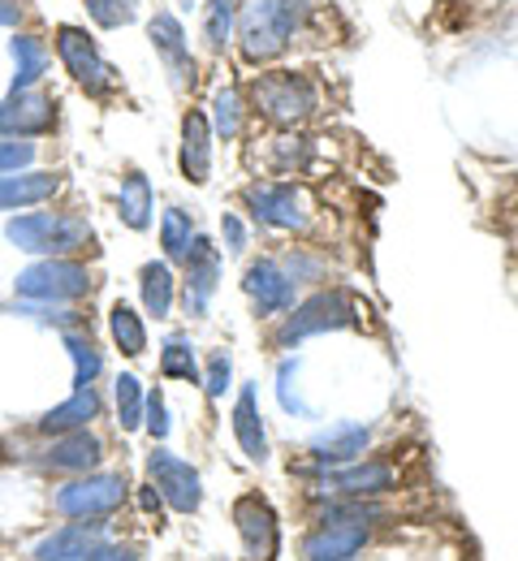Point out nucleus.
<instances>
[{
    "label": "nucleus",
    "mask_w": 518,
    "mask_h": 561,
    "mask_svg": "<svg viewBox=\"0 0 518 561\" xmlns=\"http://www.w3.org/2000/svg\"><path fill=\"white\" fill-rule=\"evenodd\" d=\"M298 26V0H246L238 4V39L251 66L277 61Z\"/></svg>",
    "instance_id": "nucleus-1"
},
{
    "label": "nucleus",
    "mask_w": 518,
    "mask_h": 561,
    "mask_svg": "<svg viewBox=\"0 0 518 561\" xmlns=\"http://www.w3.org/2000/svg\"><path fill=\"white\" fill-rule=\"evenodd\" d=\"M9 242H18L22 251L31 255H70V251H82L95 242L91 225L78 220V216H66V211H31V216H18L9 225Z\"/></svg>",
    "instance_id": "nucleus-2"
},
{
    "label": "nucleus",
    "mask_w": 518,
    "mask_h": 561,
    "mask_svg": "<svg viewBox=\"0 0 518 561\" xmlns=\"http://www.w3.org/2000/svg\"><path fill=\"white\" fill-rule=\"evenodd\" d=\"M251 100H255V113L264 122H277V126H295V122L315 113V87L295 70L260 73L251 82Z\"/></svg>",
    "instance_id": "nucleus-3"
},
{
    "label": "nucleus",
    "mask_w": 518,
    "mask_h": 561,
    "mask_svg": "<svg viewBox=\"0 0 518 561\" xmlns=\"http://www.w3.org/2000/svg\"><path fill=\"white\" fill-rule=\"evenodd\" d=\"M346 324H355V298L346 289H324V294L307 298L295 316L286 320L281 342L290 346V342H302L311 333H329V329H346Z\"/></svg>",
    "instance_id": "nucleus-4"
},
{
    "label": "nucleus",
    "mask_w": 518,
    "mask_h": 561,
    "mask_svg": "<svg viewBox=\"0 0 518 561\" xmlns=\"http://www.w3.org/2000/svg\"><path fill=\"white\" fill-rule=\"evenodd\" d=\"M57 57L66 61V70L74 73L78 87H87L91 95H104L113 87V70L100 57L95 39L82 26H57Z\"/></svg>",
    "instance_id": "nucleus-5"
},
{
    "label": "nucleus",
    "mask_w": 518,
    "mask_h": 561,
    "mask_svg": "<svg viewBox=\"0 0 518 561\" xmlns=\"http://www.w3.org/2000/svg\"><path fill=\"white\" fill-rule=\"evenodd\" d=\"M91 289V273L82 264L70 260H44L35 268H26L18 277V294L22 298H44V302H57V298H82Z\"/></svg>",
    "instance_id": "nucleus-6"
},
{
    "label": "nucleus",
    "mask_w": 518,
    "mask_h": 561,
    "mask_svg": "<svg viewBox=\"0 0 518 561\" xmlns=\"http://www.w3.org/2000/svg\"><path fill=\"white\" fill-rule=\"evenodd\" d=\"M53 126V100L44 91H9L0 100V139H26V135H44Z\"/></svg>",
    "instance_id": "nucleus-7"
},
{
    "label": "nucleus",
    "mask_w": 518,
    "mask_h": 561,
    "mask_svg": "<svg viewBox=\"0 0 518 561\" xmlns=\"http://www.w3.org/2000/svg\"><path fill=\"white\" fill-rule=\"evenodd\" d=\"M148 39H151V48H156V57L164 61V70L173 73V82H177V87L195 82V57H191L186 31H182V22H177L169 9H160V13L151 18Z\"/></svg>",
    "instance_id": "nucleus-8"
},
{
    "label": "nucleus",
    "mask_w": 518,
    "mask_h": 561,
    "mask_svg": "<svg viewBox=\"0 0 518 561\" xmlns=\"http://www.w3.org/2000/svg\"><path fill=\"white\" fill-rule=\"evenodd\" d=\"M246 208L255 220L273 225V229H302L307 216H302V204H298L295 186L286 182H260V186H246Z\"/></svg>",
    "instance_id": "nucleus-9"
},
{
    "label": "nucleus",
    "mask_w": 518,
    "mask_h": 561,
    "mask_svg": "<svg viewBox=\"0 0 518 561\" xmlns=\"http://www.w3.org/2000/svg\"><path fill=\"white\" fill-rule=\"evenodd\" d=\"M151 480H156V489L160 496L173 505V510H182V514H191V510H199V476H195V467L191 462H182V458H173V454H151Z\"/></svg>",
    "instance_id": "nucleus-10"
},
{
    "label": "nucleus",
    "mask_w": 518,
    "mask_h": 561,
    "mask_svg": "<svg viewBox=\"0 0 518 561\" xmlns=\"http://www.w3.org/2000/svg\"><path fill=\"white\" fill-rule=\"evenodd\" d=\"M246 294L255 298L260 316H277V311H290L295 307V277L281 273L277 260H260L246 268Z\"/></svg>",
    "instance_id": "nucleus-11"
},
{
    "label": "nucleus",
    "mask_w": 518,
    "mask_h": 561,
    "mask_svg": "<svg viewBox=\"0 0 518 561\" xmlns=\"http://www.w3.org/2000/svg\"><path fill=\"white\" fill-rule=\"evenodd\" d=\"M233 518H238L246 558L268 561L273 553H277V523H273V510H268L260 496H242V501L233 505Z\"/></svg>",
    "instance_id": "nucleus-12"
},
{
    "label": "nucleus",
    "mask_w": 518,
    "mask_h": 561,
    "mask_svg": "<svg viewBox=\"0 0 518 561\" xmlns=\"http://www.w3.org/2000/svg\"><path fill=\"white\" fill-rule=\"evenodd\" d=\"M217 277H221V251L208 238H195L186 251V302H191V311L208 307V298L217 294Z\"/></svg>",
    "instance_id": "nucleus-13"
},
{
    "label": "nucleus",
    "mask_w": 518,
    "mask_h": 561,
    "mask_svg": "<svg viewBox=\"0 0 518 561\" xmlns=\"http://www.w3.org/2000/svg\"><path fill=\"white\" fill-rule=\"evenodd\" d=\"M122 496H126V480L122 476H100V480H87V484H70L57 496V505L66 514H74V518H87V514H108Z\"/></svg>",
    "instance_id": "nucleus-14"
},
{
    "label": "nucleus",
    "mask_w": 518,
    "mask_h": 561,
    "mask_svg": "<svg viewBox=\"0 0 518 561\" xmlns=\"http://www.w3.org/2000/svg\"><path fill=\"white\" fill-rule=\"evenodd\" d=\"M182 173L204 186L212 173V126L204 113H186L182 117Z\"/></svg>",
    "instance_id": "nucleus-15"
},
{
    "label": "nucleus",
    "mask_w": 518,
    "mask_h": 561,
    "mask_svg": "<svg viewBox=\"0 0 518 561\" xmlns=\"http://www.w3.org/2000/svg\"><path fill=\"white\" fill-rule=\"evenodd\" d=\"M233 436L242 445V454L251 462H264L268 458V440H264V423H260V398H255V385H242L238 393V407H233Z\"/></svg>",
    "instance_id": "nucleus-16"
},
{
    "label": "nucleus",
    "mask_w": 518,
    "mask_h": 561,
    "mask_svg": "<svg viewBox=\"0 0 518 561\" xmlns=\"http://www.w3.org/2000/svg\"><path fill=\"white\" fill-rule=\"evenodd\" d=\"M364 549V523H350V527H337L329 523L320 536L307 540V558L311 561H346Z\"/></svg>",
    "instance_id": "nucleus-17"
},
{
    "label": "nucleus",
    "mask_w": 518,
    "mask_h": 561,
    "mask_svg": "<svg viewBox=\"0 0 518 561\" xmlns=\"http://www.w3.org/2000/svg\"><path fill=\"white\" fill-rule=\"evenodd\" d=\"M364 445H368V427H359V423H337V427L320 432L311 449H315L320 462H350V458L364 454Z\"/></svg>",
    "instance_id": "nucleus-18"
},
{
    "label": "nucleus",
    "mask_w": 518,
    "mask_h": 561,
    "mask_svg": "<svg viewBox=\"0 0 518 561\" xmlns=\"http://www.w3.org/2000/svg\"><path fill=\"white\" fill-rule=\"evenodd\" d=\"M57 178L53 173H26V178H0V208H31L57 195Z\"/></svg>",
    "instance_id": "nucleus-19"
},
{
    "label": "nucleus",
    "mask_w": 518,
    "mask_h": 561,
    "mask_svg": "<svg viewBox=\"0 0 518 561\" xmlns=\"http://www.w3.org/2000/svg\"><path fill=\"white\" fill-rule=\"evenodd\" d=\"M9 53H13V91H31L35 82H39V73L48 70V48L35 39V35H13V44H9Z\"/></svg>",
    "instance_id": "nucleus-20"
},
{
    "label": "nucleus",
    "mask_w": 518,
    "mask_h": 561,
    "mask_svg": "<svg viewBox=\"0 0 518 561\" xmlns=\"http://www.w3.org/2000/svg\"><path fill=\"white\" fill-rule=\"evenodd\" d=\"M95 411H100V398H95V393H91V385H87V389H78L70 402H61L57 411H48V415L39 420V427H44V432L66 436V432H78L87 420H95Z\"/></svg>",
    "instance_id": "nucleus-21"
},
{
    "label": "nucleus",
    "mask_w": 518,
    "mask_h": 561,
    "mask_svg": "<svg viewBox=\"0 0 518 561\" xmlns=\"http://www.w3.org/2000/svg\"><path fill=\"white\" fill-rule=\"evenodd\" d=\"M48 462L53 467H61V471H82V467H95L100 462V436H91L87 427H78V432H66V440L48 454Z\"/></svg>",
    "instance_id": "nucleus-22"
},
{
    "label": "nucleus",
    "mask_w": 518,
    "mask_h": 561,
    "mask_svg": "<svg viewBox=\"0 0 518 561\" xmlns=\"http://www.w3.org/2000/svg\"><path fill=\"white\" fill-rule=\"evenodd\" d=\"M108 329H113V342L122 346V354L139 358V354L148 351V329H143V320L135 316V307L117 302V307L108 311Z\"/></svg>",
    "instance_id": "nucleus-23"
},
{
    "label": "nucleus",
    "mask_w": 518,
    "mask_h": 561,
    "mask_svg": "<svg viewBox=\"0 0 518 561\" xmlns=\"http://www.w3.org/2000/svg\"><path fill=\"white\" fill-rule=\"evenodd\" d=\"M238 4L242 0H208L204 4V39H208L212 53H225V44L238 26Z\"/></svg>",
    "instance_id": "nucleus-24"
},
{
    "label": "nucleus",
    "mask_w": 518,
    "mask_h": 561,
    "mask_svg": "<svg viewBox=\"0 0 518 561\" xmlns=\"http://www.w3.org/2000/svg\"><path fill=\"white\" fill-rule=\"evenodd\" d=\"M143 307H148L156 320H164L169 316V307H173V273H169V264L160 260V264H143Z\"/></svg>",
    "instance_id": "nucleus-25"
},
{
    "label": "nucleus",
    "mask_w": 518,
    "mask_h": 561,
    "mask_svg": "<svg viewBox=\"0 0 518 561\" xmlns=\"http://www.w3.org/2000/svg\"><path fill=\"white\" fill-rule=\"evenodd\" d=\"M122 220L130 225V229H148L151 220V186L143 173H130L126 182H122Z\"/></svg>",
    "instance_id": "nucleus-26"
},
{
    "label": "nucleus",
    "mask_w": 518,
    "mask_h": 561,
    "mask_svg": "<svg viewBox=\"0 0 518 561\" xmlns=\"http://www.w3.org/2000/svg\"><path fill=\"white\" fill-rule=\"evenodd\" d=\"M242 130V91L238 87H221L212 95V135L233 139Z\"/></svg>",
    "instance_id": "nucleus-27"
},
{
    "label": "nucleus",
    "mask_w": 518,
    "mask_h": 561,
    "mask_svg": "<svg viewBox=\"0 0 518 561\" xmlns=\"http://www.w3.org/2000/svg\"><path fill=\"white\" fill-rule=\"evenodd\" d=\"M160 242H164V255H169V260H177V255L191 251L195 229H191V216H186L182 208L164 211V220H160Z\"/></svg>",
    "instance_id": "nucleus-28"
},
{
    "label": "nucleus",
    "mask_w": 518,
    "mask_h": 561,
    "mask_svg": "<svg viewBox=\"0 0 518 561\" xmlns=\"http://www.w3.org/2000/svg\"><path fill=\"white\" fill-rule=\"evenodd\" d=\"M389 480H393V471H389L384 462H368V467H355V471L333 476V489H342V492H380V489H389Z\"/></svg>",
    "instance_id": "nucleus-29"
},
{
    "label": "nucleus",
    "mask_w": 518,
    "mask_h": 561,
    "mask_svg": "<svg viewBox=\"0 0 518 561\" xmlns=\"http://www.w3.org/2000/svg\"><path fill=\"white\" fill-rule=\"evenodd\" d=\"M82 4H87V13L95 18V26H104V31L126 26V22L135 18V9H139V0H82Z\"/></svg>",
    "instance_id": "nucleus-30"
},
{
    "label": "nucleus",
    "mask_w": 518,
    "mask_h": 561,
    "mask_svg": "<svg viewBox=\"0 0 518 561\" xmlns=\"http://www.w3.org/2000/svg\"><path fill=\"white\" fill-rule=\"evenodd\" d=\"M160 371L173 376V380H195V376H199V363H195V354H191L186 342L173 337V342L160 351Z\"/></svg>",
    "instance_id": "nucleus-31"
},
{
    "label": "nucleus",
    "mask_w": 518,
    "mask_h": 561,
    "mask_svg": "<svg viewBox=\"0 0 518 561\" xmlns=\"http://www.w3.org/2000/svg\"><path fill=\"white\" fill-rule=\"evenodd\" d=\"M117 411H122V427H139V420H143V393H139L135 376L117 380Z\"/></svg>",
    "instance_id": "nucleus-32"
},
{
    "label": "nucleus",
    "mask_w": 518,
    "mask_h": 561,
    "mask_svg": "<svg viewBox=\"0 0 518 561\" xmlns=\"http://www.w3.org/2000/svg\"><path fill=\"white\" fill-rule=\"evenodd\" d=\"M87 549H91L87 531H66V536H57V540H48V545L39 549V561H74V558H82Z\"/></svg>",
    "instance_id": "nucleus-33"
},
{
    "label": "nucleus",
    "mask_w": 518,
    "mask_h": 561,
    "mask_svg": "<svg viewBox=\"0 0 518 561\" xmlns=\"http://www.w3.org/2000/svg\"><path fill=\"white\" fill-rule=\"evenodd\" d=\"M66 346H70V354H74V363H78V376H74V385L78 389H87L91 380H95V371H100V354H95V346L87 342V337H66Z\"/></svg>",
    "instance_id": "nucleus-34"
},
{
    "label": "nucleus",
    "mask_w": 518,
    "mask_h": 561,
    "mask_svg": "<svg viewBox=\"0 0 518 561\" xmlns=\"http://www.w3.org/2000/svg\"><path fill=\"white\" fill-rule=\"evenodd\" d=\"M273 160H277V169H307V160H311V142L298 139V135H281L277 147H273Z\"/></svg>",
    "instance_id": "nucleus-35"
},
{
    "label": "nucleus",
    "mask_w": 518,
    "mask_h": 561,
    "mask_svg": "<svg viewBox=\"0 0 518 561\" xmlns=\"http://www.w3.org/2000/svg\"><path fill=\"white\" fill-rule=\"evenodd\" d=\"M35 160V142L31 139H0V173H18Z\"/></svg>",
    "instance_id": "nucleus-36"
},
{
    "label": "nucleus",
    "mask_w": 518,
    "mask_h": 561,
    "mask_svg": "<svg viewBox=\"0 0 518 561\" xmlns=\"http://www.w3.org/2000/svg\"><path fill=\"white\" fill-rule=\"evenodd\" d=\"M229 371H233V363H229L225 351H217L208 358V398H221L225 389H229Z\"/></svg>",
    "instance_id": "nucleus-37"
},
{
    "label": "nucleus",
    "mask_w": 518,
    "mask_h": 561,
    "mask_svg": "<svg viewBox=\"0 0 518 561\" xmlns=\"http://www.w3.org/2000/svg\"><path fill=\"white\" fill-rule=\"evenodd\" d=\"M148 427H151V436H169V420H164V402H160V393H151L148 398Z\"/></svg>",
    "instance_id": "nucleus-38"
},
{
    "label": "nucleus",
    "mask_w": 518,
    "mask_h": 561,
    "mask_svg": "<svg viewBox=\"0 0 518 561\" xmlns=\"http://www.w3.org/2000/svg\"><path fill=\"white\" fill-rule=\"evenodd\" d=\"M225 242H229V251H242L246 247V229L238 225V216H225Z\"/></svg>",
    "instance_id": "nucleus-39"
},
{
    "label": "nucleus",
    "mask_w": 518,
    "mask_h": 561,
    "mask_svg": "<svg viewBox=\"0 0 518 561\" xmlns=\"http://www.w3.org/2000/svg\"><path fill=\"white\" fill-rule=\"evenodd\" d=\"M22 18V4L18 0H0V26H18Z\"/></svg>",
    "instance_id": "nucleus-40"
}]
</instances>
